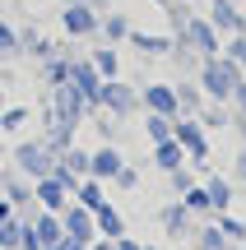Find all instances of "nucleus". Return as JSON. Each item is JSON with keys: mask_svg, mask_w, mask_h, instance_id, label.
I'll return each mask as SVG.
<instances>
[{"mask_svg": "<svg viewBox=\"0 0 246 250\" xmlns=\"http://www.w3.org/2000/svg\"><path fill=\"white\" fill-rule=\"evenodd\" d=\"M23 227H28V223H14V218H5V223H0V246L19 250V236H23Z\"/></svg>", "mask_w": 246, "mask_h": 250, "instance_id": "nucleus-14", "label": "nucleus"}, {"mask_svg": "<svg viewBox=\"0 0 246 250\" xmlns=\"http://www.w3.org/2000/svg\"><path fill=\"white\" fill-rule=\"evenodd\" d=\"M149 134H154L158 144H163V139H172V134H167V116H154V121H149Z\"/></svg>", "mask_w": 246, "mask_h": 250, "instance_id": "nucleus-22", "label": "nucleus"}, {"mask_svg": "<svg viewBox=\"0 0 246 250\" xmlns=\"http://www.w3.org/2000/svg\"><path fill=\"white\" fill-rule=\"evenodd\" d=\"M204 83H209L219 98H223V93H232V79H228V70H223V65H214V70L204 74Z\"/></svg>", "mask_w": 246, "mask_h": 250, "instance_id": "nucleus-16", "label": "nucleus"}, {"mask_svg": "<svg viewBox=\"0 0 246 250\" xmlns=\"http://www.w3.org/2000/svg\"><path fill=\"white\" fill-rule=\"evenodd\" d=\"M74 74H79V88H84V98H93V102H98V98H102V88L93 83V70H89V65H79Z\"/></svg>", "mask_w": 246, "mask_h": 250, "instance_id": "nucleus-19", "label": "nucleus"}, {"mask_svg": "<svg viewBox=\"0 0 246 250\" xmlns=\"http://www.w3.org/2000/svg\"><path fill=\"white\" fill-rule=\"evenodd\" d=\"M61 227H65V236H70V241H84V246L98 241V223H93V213H89L84 204H79V208H65Z\"/></svg>", "mask_w": 246, "mask_h": 250, "instance_id": "nucleus-1", "label": "nucleus"}, {"mask_svg": "<svg viewBox=\"0 0 246 250\" xmlns=\"http://www.w3.org/2000/svg\"><path fill=\"white\" fill-rule=\"evenodd\" d=\"M135 46H144V51H163V42H158V37H144V33H135Z\"/></svg>", "mask_w": 246, "mask_h": 250, "instance_id": "nucleus-25", "label": "nucleus"}, {"mask_svg": "<svg viewBox=\"0 0 246 250\" xmlns=\"http://www.w3.org/2000/svg\"><path fill=\"white\" fill-rule=\"evenodd\" d=\"M181 158H186V148L177 139H163V144H158V167H163V171H177V167H181Z\"/></svg>", "mask_w": 246, "mask_h": 250, "instance_id": "nucleus-9", "label": "nucleus"}, {"mask_svg": "<svg viewBox=\"0 0 246 250\" xmlns=\"http://www.w3.org/2000/svg\"><path fill=\"white\" fill-rule=\"evenodd\" d=\"M112 246H116V250H144L139 241H130V236H116V241H112Z\"/></svg>", "mask_w": 246, "mask_h": 250, "instance_id": "nucleus-27", "label": "nucleus"}, {"mask_svg": "<svg viewBox=\"0 0 246 250\" xmlns=\"http://www.w3.org/2000/svg\"><path fill=\"white\" fill-rule=\"evenodd\" d=\"M126 167V162H121V153L116 148H98L89 158V171H93V181H102V176H116V171Z\"/></svg>", "mask_w": 246, "mask_h": 250, "instance_id": "nucleus-4", "label": "nucleus"}, {"mask_svg": "<svg viewBox=\"0 0 246 250\" xmlns=\"http://www.w3.org/2000/svg\"><path fill=\"white\" fill-rule=\"evenodd\" d=\"M5 218H9V199H0V223H5Z\"/></svg>", "mask_w": 246, "mask_h": 250, "instance_id": "nucleus-30", "label": "nucleus"}, {"mask_svg": "<svg viewBox=\"0 0 246 250\" xmlns=\"http://www.w3.org/2000/svg\"><path fill=\"white\" fill-rule=\"evenodd\" d=\"M0 46H14V33H9L5 23H0Z\"/></svg>", "mask_w": 246, "mask_h": 250, "instance_id": "nucleus-28", "label": "nucleus"}, {"mask_svg": "<svg viewBox=\"0 0 246 250\" xmlns=\"http://www.w3.org/2000/svg\"><path fill=\"white\" fill-rule=\"evenodd\" d=\"M65 195H70V190H65V181L56 176V171H51V176H42V181H37V199L46 204V213L65 208Z\"/></svg>", "mask_w": 246, "mask_h": 250, "instance_id": "nucleus-2", "label": "nucleus"}, {"mask_svg": "<svg viewBox=\"0 0 246 250\" xmlns=\"http://www.w3.org/2000/svg\"><path fill=\"white\" fill-rule=\"evenodd\" d=\"M19 250H46V246L37 241V232H33V227H23V236H19Z\"/></svg>", "mask_w": 246, "mask_h": 250, "instance_id": "nucleus-23", "label": "nucleus"}, {"mask_svg": "<svg viewBox=\"0 0 246 250\" xmlns=\"http://www.w3.org/2000/svg\"><path fill=\"white\" fill-rule=\"evenodd\" d=\"M177 144H181L191 158H204V134H200V125H177Z\"/></svg>", "mask_w": 246, "mask_h": 250, "instance_id": "nucleus-7", "label": "nucleus"}, {"mask_svg": "<svg viewBox=\"0 0 246 250\" xmlns=\"http://www.w3.org/2000/svg\"><path fill=\"white\" fill-rule=\"evenodd\" d=\"M0 153H5V148H0Z\"/></svg>", "mask_w": 246, "mask_h": 250, "instance_id": "nucleus-33", "label": "nucleus"}, {"mask_svg": "<svg viewBox=\"0 0 246 250\" xmlns=\"http://www.w3.org/2000/svg\"><path fill=\"white\" fill-rule=\"evenodd\" d=\"M237 176H246V153H242V158H237Z\"/></svg>", "mask_w": 246, "mask_h": 250, "instance_id": "nucleus-31", "label": "nucleus"}, {"mask_svg": "<svg viewBox=\"0 0 246 250\" xmlns=\"http://www.w3.org/2000/svg\"><path fill=\"white\" fill-rule=\"evenodd\" d=\"M89 250H116V246H112V241H107V236H102V241H93Z\"/></svg>", "mask_w": 246, "mask_h": 250, "instance_id": "nucleus-29", "label": "nucleus"}, {"mask_svg": "<svg viewBox=\"0 0 246 250\" xmlns=\"http://www.w3.org/2000/svg\"><path fill=\"white\" fill-rule=\"evenodd\" d=\"M204 195H209V208H214V213H228V204H232L228 181H209V186H204Z\"/></svg>", "mask_w": 246, "mask_h": 250, "instance_id": "nucleus-10", "label": "nucleus"}, {"mask_svg": "<svg viewBox=\"0 0 246 250\" xmlns=\"http://www.w3.org/2000/svg\"><path fill=\"white\" fill-rule=\"evenodd\" d=\"M98 102H107V107H116V111L135 107V98H130V88H102V98H98Z\"/></svg>", "mask_w": 246, "mask_h": 250, "instance_id": "nucleus-13", "label": "nucleus"}, {"mask_svg": "<svg viewBox=\"0 0 246 250\" xmlns=\"http://www.w3.org/2000/svg\"><path fill=\"white\" fill-rule=\"evenodd\" d=\"M144 102L154 107V116H172V111H177V93L172 88H149Z\"/></svg>", "mask_w": 246, "mask_h": 250, "instance_id": "nucleus-8", "label": "nucleus"}, {"mask_svg": "<svg viewBox=\"0 0 246 250\" xmlns=\"http://www.w3.org/2000/svg\"><path fill=\"white\" fill-rule=\"evenodd\" d=\"M219 232L228 236V241H246V223H237L232 213H219Z\"/></svg>", "mask_w": 246, "mask_h": 250, "instance_id": "nucleus-15", "label": "nucleus"}, {"mask_svg": "<svg viewBox=\"0 0 246 250\" xmlns=\"http://www.w3.org/2000/svg\"><path fill=\"white\" fill-rule=\"evenodd\" d=\"M19 162H23V171H33V176H51V158H46L42 148H33V144H28V148H19Z\"/></svg>", "mask_w": 246, "mask_h": 250, "instance_id": "nucleus-5", "label": "nucleus"}, {"mask_svg": "<svg viewBox=\"0 0 246 250\" xmlns=\"http://www.w3.org/2000/svg\"><path fill=\"white\" fill-rule=\"evenodd\" d=\"M191 37H195V46L214 51V28H209V23H191Z\"/></svg>", "mask_w": 246, "mask_h": 250, "instance_id": "nucleus-20", "label": "nucleus"}, {"mask_svg": "<svg viewBox=\"0 0 246 250\" xmlns=\"http://www.w3.org/2000/svg\"><path fill=\"white\" fill-rule=\"evenodd\" d=\"M65 28H70V33H89L93 14H89V9H70V14H65Z\"/></svg>", "mask_w": 246, "mask_h": 250, "instance_id": "nucleus-17", "label": "nucleus"}, {"mask_svg": "<svg viewBox=\"0 0 246 250\" xmlns=\"http://www.w3.org/2000/svg\"><path fill=\"white\" fill-rule=\"evenodd\" d=\"M93 223H98V236H107V241H116V236H126V223H121V213L112 204L93 208Z\"/></svg>", "mask_w": 246, "mask_h": 250, "instance_id": "nucleus-3", "label": "nucleus"}, {"mask_svg": "<svg viewBox=\"0 0 246 250\" xmlns=\"http://www.w3.org/2000/svg\"><path fill=\"white\" fill-rule=\"evenodd\" d=\"M98 70H102V74H112V70H116V56L102 51V56H98Z\"/></svg>", "mask_w": 246, "mask_h": 250, "instance_id": "nucleus-26", "label": "nucleus"}, {"mask_svg": "<svg viewBox=\"0 0 246 250\" xmlns=\"http://www.w3.org/2000/svg\"><path fill=\"white\" fill-rule=\"evenodd\" d=\"M28 227L37 232V241H42V246H56L65 236V227H61V218H56V213H42L37 223H28Z\"/></svg>", "mask_w": 246, "mask_h": 250, "instance_id": "nucleus-6", "label": "nucleus"}, {"mask_svg": "<svg viewBox=\"0 0 246 250\" xmlns=\"http://www.w3.org/2000/svg\"><path fill=\"white\" fill-rule=\"evenodd\" d=\"M186 208H191V213H204V208H209V195H204V190H191V195H186Z\"/></svg>", "mask_w": 246, "mask_h": 250, "instance_id": "nucleus-21", "label": "nucleus"}, {"mask_svg": "<svg viewBox=\"0 0 246 250\" xmlns=\"http://www.w3.org/2000/svg\"><path fill=\"white\" fill-rule=\"evenodd\" d=\"M186 218H191V208H186V204H172V208H167V213H163V223H167V232H186Z\"/></svg>", "mask_w": 246, "mask_h": 250, "instance_id": "nucleus-12", "label": "nucleus"}, {"mask_svg": "<svg viewBox=\"0 0 246 250\" xmlns=\"http://www.w3.org/2000/svg\"><path fill=\"white\" fill-rule=\"evenodd\" d=\"M200 250H228V236H223L219 227H204L200 232Z\"/></svg>", "mask_w": 246, "mask_h": 250, "instance_id": "nucleus-18", "label": "nucleus"}, {"mask_svg": "<svg viewBox=\"0 0 246 250\" xmlns=\"http://www.w3.org/2000/svg\"><path fill=\"white\" fill-rule=\"evenodd\" d=\"M79 204L89 208V213H93V208H102V204H107V199H102V190H98V181H84V186H79Z\"/></svg>", "mask_w": 246, "mask_h": 250, "instance_id": "nucleus-11", "label": "nucleus"}, {"mask_svg": "<svg viewBox=\"0 0 246 250\" xmlns=\"http://www.w3.org/2000/svg\"><path fill=\"white\" fill-rule=\"evenodd\" d=\"M116 186H126V190H135V186H139V176H135V171H130V167H121V171H116Z\"/></svg>", "mask_w": 246, "mask_h": 250, "instance_id": "nucleus-24", "label": "nucleus"}, {"mask_svg": "<svg viewBox=\"0 0 246 250\" xmlns=\"http://www.w3.org/2000/svg\"><path fill=\"white\" fill-rule=\"evenodd\" d=\"M0 186H5V181H0Z\"/></svg>", "mask_w": 246, "mask_h": 250, "instance_id": "nucleus-32", "label": "nucleus"}]
</instances>
